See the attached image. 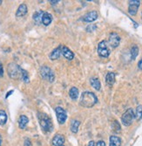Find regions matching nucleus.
I'll list each match as a JSON object with an SVG mask.
<instances>
[{
    "label": "nucleus",
    "instance_id": "f257e3e1",
    "mask_svg": "<svg viewBox=\"0 0 142 146\" xmlns=\"http://www.w3.org/2000/svg\"><path fill=\"white\" fill-rule=\"evenodd\" d=\"M98 102V98L94 93L85 91L81 95L80 105L85 108H92Z\"/></svg>",
    "mask_w": 142,
    "mask_h": 146
},
{
    "label": "nucleus",
    "instance_id": "f03ea898",
    "mask_svg": "<svg viewBox=\"0 0 142 146\" xmlns=\"http://www.w3.org/2000/svg\"><path fill=\"white\" fill-rule=\"evenodd\" d=\"M38 119H39V123L41 128L45 132H50L53 130V125L51 123V118L45 114H38Z\"/></svg>",
    "mask_w": 142,
    "mask_h": 146
},
{
    "label": "nucleus",
    "instance_id": "7ed1b4c3",
    "mask_svg": "<svg viewBox=\"0 0 142 146\" xmlns=\"http://www.w3.org/2000/svg\"><path fill=\"white\" fill-rule=\"evenodd\" d=\"M40 74L42 76V78L45 81H48L49 82H53L55 80V74L54 72L51 70L49 67L47 66H42L40 68Z\"/></svg>",
    "mask_w": 142,
    "mask_h": 146
},
{
    "label": "nucleus",
    "instance_id": "20e7f679",
    "mask_svg": "<svg viewBox=\"0 0 142 146\" xmlns=\"http://www.w3.org/2000/svg\"><path fill=\"white\" fill-rule=\"evenodd\" d=\"M135 118V115L133 113V109H128L121 116V122L123 123V125L125 126H130L133 120Z\"/></svg>",
    "mask_w": 142,
    "mask_h": 146
},
{
    "label": "nucleus",
    "instance_id": "39448f33",
    "mask_svg": "<svg viewBox=\"0 0 142 146\" xmlns=\"http://www.w3.org/2000/svg\"><path fill=\"white\" fill-rule=\"evenodd\" d=\"M22 70L23 68H21L19 66L14 63H11L8 66V74L10 75V77L13 79H17L20 77L22 74Z\"/></svg>",
    "mask_w": 142,
    "mask_h": 146
},
{
    "label": "nucleus",
    "instance_id": "423d86ee",
    "mask_svg": "<svg viewBox=\"0 0 142 146\" xmlns=\"http://www.w3.org/2000/svg\"><path fill=\"white\" fill-rule=\"evenodd\" d=\"M98 54L100 57L103 58H107L110 55V50L107 46L106 41V40H102L99 43L98 45Z\"/></svg>",
    "mask_w": 142,
    "mask_h": 146
},
{
    "label": "nucleus",
    "instance_id": "0eeeda50",
    "mask_svg": "<svg viewBox=\"0 0 142 146\" xmlns=\"http://www.w3.org/2000/svg\"><path fill=\"white\" fill-rule=\"evenodd\" d=\"M55 112H56L57 119H58V122L59 123V124H64V123H66V119H67L66 111L61 107H57L55 109Z\"/></svg>",
    "mask_w": 142,
    "mask_h": 146
},
{
    "label": "nucleus",
    "instance_id": "6e6552de",
    "mask_svg": "<svg viewBox=\"0 0 142 146\" xmlns=\"http://www.w3.org/2000/svg\"><path fill=\"white\" fill-rule=\"evenodd\" d=\"M108 42H109V45L112 48L118 47L120 43V35L118 33H111L109 34Z\"/></svg>",
    "mask_w": 142,
    "mask_h": 146
},
{
    "label": "nucleus",
    "instance_id": "1a4fd4ad",
    "mask_svg": "<svg viewBox=\"0 0 142 146\" xmlns=\"http://www.w3.org/2000/svg\"><path fill=\"white\" fill-rule=\"evenodd\" d=\"M139 5H140V1H139V0H131V1H129V6H128L129 14L132 16H135L138 12Z\"/></svg>",
    "mask_w": 142,
    "mask_h": 146
},
{
    "label": "nucleus",
    "instance_id": "9d476101",
    "mask_svg": "<svg viewBox=\"0 0 142 146\" xmlns=\"http://www.w3.org/2000/svg\"><path fill=\"white\" fill-rule=\"evenodd\" d=\"M98 17H99L98 12L96 11H92L86 13V14L83 17V20L86 23H91V22L95 21L98 19Z\"/></svg>",
    "mask_w": 142,
    "mask_h": 146
},
{
    "label": "nucleus",
    "instance_id": "9b49d317",
    "mask_svg": "<svg viewBox=\"0 0 142 146\" xmlns=\"http://www.w3.org/2000/svg\"><path fill=\"white\" fill-rule=\"evenodd\" d=\"M61 54H63V56L69 60H72L74 59V54L73 52L67 47V46H61Z\"/></svg>",
    "mask_w": 142,
    "mask_h": 146
},
{
    "label": "nucleus",
    "instance_id": "f8f14e48",
    "mask_svg": "<svg viewBox=\"0 0 142 146\" xmlns=\"http://www.w3.org/2000/svg\"><path fill=\"white\" fill-rule=\"evenodd\" d=\"M28 9H27V5L22 4L18 6L17 11H16V17H23L27 13Z\"/></svg>",
    "mask_w": 142,
    "mask_h": 146
},
{
    "label": "nucleus",
    "instance_id": "ddd939ff",
    "mask_svg": "<svg viewBox=\"0 0 142 146\" xmlns=\"http://www.w3.org/2000/svg\"><path fill=\"white\" fill-rule=\"evenodd\" d=\"M64 143V137L63 135H60V134H57L53 139V144L54 146L63 145Z\"/></svg>",
    "mask_w": 142,
    "mask_h": 146
},
{
    "label": "nucleus",
    "instance_id": "4468645a",
    "mask_svg": "<svg viewBox=\"0 0 142 146\" xmlns=\"http://www.w3.org/2000/svg\"><path fill=\"white\" fill-rule=\"evenodd\" d=\"M61 54H61V46H59L51 52L49 57L51 60H58L61 56Z\"/></svg>",
    "mask_w": 142,
    "mask_h": 146
},
{
    "label": "nucleus",
    "instance_id": "2eb2a0df",
    "mask_svg": "<svg viewBox=\"0 0 142 146\" xmlns=\"http://www.w3.org/2000/svg\"><path fill=\"white\" fill-rule=\"evenodd\" d=\"M28 122H29V119L26 115H20L19 119H18V125H19V128L24 129L26 128L27 124H28Z\"/></svg>",
    "mask_w": 142,
    "mask_h": 146
},
{
    "label": "nucleus",
    "instance_id": "dca6fc26",
    "mask_svg": "<svg viewBox=\"0 0 142 146\" xmlns=\"http://www.w3.org/2000/svg\"><path fill=\"white\" fill-rule=\"evenodd\" d=\"M51 21H53V16H51V14H50L49 12H44V15L42 17V24L45 26L49 25Z\"/></svg>",
    "mask_w": 142,
    "mask_h": 146
},
{
    "label": "nucleus",
    "instance_id": "f3484780",
    "mask_svg": "<svg viewBox=\"0 0 142 146\" xmlns=\"http://www.w3.org/2000/svg\"><path fill=\"white\" fill-rule=\"evenodd\" d=\"M109 140H110L109 146H120L121 145V139L117 136H111Z\"/></svg>",
    "mask_w": 142,
    "mask_h": 146
},
{
    "label": "nucleus",
    "instance_id": "a211bd4d",
    "mask_svg": "<svg viewBox=\"0 0 142 146\" xmlns=\"http://www.w3.org/2000/svg\"><path fill=\"white\" fill-rule=\"evenodd\" d=\"M106 82L109 86L113 85V83L115 82V73H113V72L107 73V74L106 76Z\"/></svg>",
    "mask_w": 142,
    "mask_h": 146
},
{
    "label": "nucleus",
    "instance_id": "6ab92c4d",
    "mask_svg": "<svg viewBox=\"0 0 142 146\" xmlns=\"http://www.w3.org/2000/svg\"><path fill=\"white\" fill-rule=\"evenodd\" d=\"M90 83H91V86L94 88V89H96V90H100V88H101V84H100V82H99V80L98 79V78H95V77H93V78H91V80H90Z\"/></svg>",
    "mask_w": 142,
    "mask_h": 146
},
{
    "label": "nucleus",
    "instance_id": "aec40b11",
    "mask_svg": "<svg viewBox=\"0 0 142 146\" xmlns=\"http://www.w3.org/2000/svg\"><path fill=\"white\" fill-rule=\"evenodd\" d=\"M44 15V12L42 11H36L33 15V20L35 21L36 24H40L42 22V17Z\"/></svg>",
    "mask_w": 142,
    "mask_h": 146
},
{
    "label": "nucleus",
    "instance_id": "412c9836",
    "mask_svg": "<svg viewBox=\"0 0 142 146\" xmlns=\"http://www.w3.org/2000/svg\"><path fill=\"white\" fill-rule=\"evenodd\" d=\"M69 96L72 100H77L79 97V89L75 87H72L69 91Z\"/></svg>",
    "mask_w": 142,
    "mask_h": 146
},
{
    "label": "nucleus",
    "instance_id": "4be33fe9",
    "mask_svg": "<svg viewBox=\"0 0 142 146\" xmlns=\"http://www.w3.org/2000/svg\"><path fill=\"white\" fill-rule=\"evenodd\" d=\"M80 125V121H78V120L72 121V123H71V130H72V133L76 134L77 132H78Z\"/></svg>",
    "mask_w": 142,
    "mask_h": 146
},
{
    "label": "nucleus",
    "instance_id": "5701e85b",
    "mask_svg": "<svg viewBox=\"0 0 142 146\" xmlns=\"http://www.w3.org/2000/svg\"><path fill=\"white\" fill-rule=\"evenodd\" d=\"M130 54H131V59H132V60H135L136 57H137L138 54H139V47H138L136 45H133V46H132Z\"/></svg>",
    "mask_w": 142,
    "mask_h": 146
},
{
    "label": "nucleus",
    "instance_id": "b1692460",
    "mask_svg": "<svg viewBox=\"0 0 142 146\" xmlns=\"http://www.w3.org/2000/svg\"><path fill=\"white\" fill-rule=\"evenodd\" d=\"M7 122V115L5 111L0 110V125H5Z\"/></svg>",
    "mask_w": 142,
    "mask_h": 146
},
{
    "label": "nucleus",
    "instance_id": "393cba45",
    "mask_svg": "<svg viewBox=\"0 0 142 146\" xmlns=\"http://www.w3.org/2000/svg\"><path fill=\"white\" fill-rule=\"evenodd\" d=\"M134 115H135L136 120H138V121L142 118V105H139L136 108V113Z\"/></svg>",
    "mask_w": 142,
    "mask_h": 146
},
{
    "label": "nucleus",
    "instance_id": "a878e982",
    "mask_svg": "<svg viewBox=\"0 0 142 146\" xmlns=\"http://www.w3.org/2000/svg\"><path fill=\"white\" fill-rule=\"evenodd\" d=\"M21 78L24 82H29V76H28V73L25 70H22V74H21Z\"/></svg>",
    "mask_w": 142,
    "mask_h": 146
},
{
    "label": "nucleus",
    "instance_id": "bb28decb",
    "mask_svg": "<svg viewBox=\"0 0 142 146\" xmlns=\"http://www.w3.org/2000/svg\"><path fill=\"white\" fill-rule=\"evenodd\" d=\"M112 129H113V131L117 132V133L120 131V123L117 121L113 122V123H112Z\"/></svg>",
    "mask_w": 142,
    "mask_h": 146
},
{
    "label": "nucleus",
    "instance_id": "cd10ccee",
    "mask_svg": "<svg viewBox=\"0 0 142 146\" xmlns=\"http://www.w3.org/2000/svg\"><path fill=\"white\" fill-rule=\"evenodd\" d=\"M96 29H97V25H93V24L89 25L87 27H86V31L89 32V33H92V32L95 31Z\"/></svg>",
    "mask_w": 142,
    "mask_h": 146
},
{
    "label": "nucleus",
    "instance_id": "c85d7f7f",
    "mask_svg": "<svg viewBox=\"0 0 142 146\" xmlns=\"http://www.w3.org/2000/svg\"><path fill=\"white\" fill-rule=\"evenodd\" d=\"M95 146H106V143L104 141L100 140V141H99V142H97L95 143Z\"/></svg>",
    "mask_w": 142,
    "mask_h": 146
},
{
    "label": "nucleus",
    "instance_id": "c756f323",
    "mask_svg": "<svg viewBox=\"0 0 142 146\" xmlns=\"http://www.w3.org/2000/svg\"><path fill=\"white\" fill-rule=\"evenodd\" d=\"M4 75V68H3V65L1 63V61H0V77Z\"/></svg>",
    "mask_w": 142,
    "mask_h": 146
},
{
    "label": "nucleus",
    "instance_id": "7c9ffc66",
    "mask_svg": "<svg viewBox=\"0 0 142 146\" xmlns=\"http://www.w3.org/2000/svg\"><path fill=\"white\" fill-rule=\"evenodd\" d=\"M24 146H32L31 141L29 139H25V141H24Z\"/></svg>",
    "mask_w": 142,
    "mask_h": 146
},
{
    "label": "nucleus",
    "instance_id": "2f4dec72",
    "mask_svg": "<svg viewBox=\"0 0 142 146\" xmlns=\"http://www.w3.org/2000/svg\"><path fill=\"white\" fill-rule=\"evenodd\" d=\"M138 68H139V69H141L142 70V59L139 61V63H138Z\"/></svg>",
    "mask_w": 142,
    "mask_h": 146
},
{
    "label": "nucleus",
    "instance_id": "473e14b6",
    "mask_svg": "<svg viewBox=\"0 0 142 146\" xmlns=\"http://www.w3.org/2000/svg\"><path fill=\"white\" fill-rule=\"evenodd\" d=\"M88 146H95V142H93V141L89 142V143H88Z\"/></svg>",
    "mask_w": 142,
    "mask_h": 146
},
{
    "label": "nucleus",
    "instance_id": "72a5a7b5",
    "mask_svg": "<svg viewBox=\"0 0 142 146\" xmlns=\"http://www.w3.org/2000/svg\"><path fill=\"white\" fill-rule=\"evenodd\" d=\"M51 4H56V3H59V1H51Z\"/></svg>",
    "mask_w": 142,
    "mask_h": 146
},
{
    "label": "nucleus",
    "instance_id": "f704fd0d",
    "mask_svg": "<svg viewBox=\"0 0 142 146\" xmlns=\"http://www.w3.org/2000/svg\"><path fill=\"white\" fill-rule=\"evenodd\" d=\"M2 4V1H1V0H0V5H1Z\"/></svg>",
    "mask_w": 142,
    "mask_h": 146
},
{
    "label": "nucleus",
    "instance_id": "c9c22d12",
    "mask_svg": "<svg viewBox=\"0 0 142 146\" xmlns=\"http://www.w3.org/2000/svg\"><path fill=\"white\" fill-rule=\"evenodd\" d=\"M60 146H64V144H63V145H60Z\"/></svg>",
    "mask_w": 142,
    "mask_h": 146
}]
</instances>
